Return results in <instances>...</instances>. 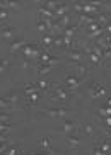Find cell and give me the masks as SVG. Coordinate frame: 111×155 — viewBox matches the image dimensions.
Here are the masks:
<instances>
[{"instance_id":"obj_1","label":"cell","mask_w":111,"mask_h":155,"mask_svg":"<svg viewBox=\"0 0 111 155\" xmlns=\"http://www.w3.org/2000/svg\"><path fill=\"white\" fill-rule=\"evenodd\" d=\"M69 97H70V91L67 89V87L56 85L55 87V94L51 96V101H53V102H63V101H67Z\"/></svg>"},{"instance_id":"obj_2","label":"cell","mask_w":111,"mask_h":155,"mask_svg":"<svg viewBox=\"0 0 111 155\" xmlns=\"http://www.w3.org/2000/svg\"><path fill=\"white\" fill-rule=\"evenodd\" d=\"M82 80H84L82 75H74V73H70L65 82H67V87H70V91H75V89L80 85V82H82Z\"/></svg>"},{"instance_id":"obj_3","label":"cell","mask_w":111,"mask_h":155,"mask_svg":"<svg viewBox=\"0 0 111 155\" xmlns=\"http://www.w3.org/2000/svg\"><path fill=\"white\" fill-rule=\"evenodd\" d=\"M70 111L65 109V107H55V109H45L41 111V114H46V116H51V118H62L65 114H69Z\"/></svg>"},{"instance_id":"obj_4","label":"cell","mask_w":111,"mask_h":155,"mask_svg":"<svg viewBox=\"0 0 111 155\" xmlns=\"http://www.w3.org/2000/svg\"><path fill=\"white\" fill-rule=\"evenodd\" d=\"M15 34H17V29L12 28V26H4L0 29V38L2 39H14Z\"/></svg>"},{"instance_id":"obj_5","label":"cell","mask_w":111,"mask_h":155,"mask_svg":"<svg viewBox=\"0 0 111 155\" xmlns=\"http://www.w3.org/2000/svg\"><path fill=\"white\" fill-rule=\"evenodd\" d=\"M67 56H69V60H72L74 63H84V53L79 50H69Z\"/></svg>"},{"instance_id":"obj_6","label":"cell","mask_w":111,"mask_h":155,"mask_svg":"<svg viewBox=\"0 0 111 155\" xmlns=\"http://www.w3.org/2000/svg\"><path fill=\"white\" fill-rule=\"evenodd\" d=\"M89 89H91V97H94V99L104 94V87H103L101 84H91Z\"/></svg>"},{"instance_id":"obj_7","label":"cell","mask_w":111,"mask_h":155,"mask_svg":"<svg viewBox=\"0 0 111 155\" xmlns=\"http://www.w3.org/2000/svg\"><path fill=\"white\" fill-rule=\"evenodd\" d=\"M69 5H65V4H58V7L55 9V19H62L63 15L69 14Z\"/></svg>"},{"instance_id":"obj_8","label":"cell","mask_w":111,"mask_h":155,"mask_svg":"<svg viewBox=\"0 0 111 155\" xmlns=\"http://www.w3.org/2000/svg\"><path fill=\"white\" fill-rule=\"evenodd\" d=\"M79 143H80L79 135H69V137H67V147H69V148H77Z\"/></svg>"},{"instance_id":"obj_9","label":"cell","mask_w":111,"mask_h":155,"mask_svg":"<svg viewBox=\"0 0 111 155\" xmlns=\"http://www.w3.org/2000/svg\"><path fill=\"white\" fill-rule=\"evenodd\" d=\"M39 14L41 17H45V21H50V19H55V12L50 9H46L45 5H39Z\"/></svg>"},{"instance_id":"obj_10","label":"cell","mask_w":111,"mask_h":155,"mask_svg":"<svg viewBox=\"0 0 111 155\" xmlns=\"http://www.w3.org/2000/svg\"><path fill=\"white\" fill-rule=\"evenodd\" d=\"M75 126H77V123H74V121H69V119H65V121H63V131H65V135L69 137L70 133L75 130Z\"/></svg>"},{"instance_id":"obj_11","label":"cell","mask_w":111,"mask_h":155,"mask_svg":"<svg viewBox=\"0 0 111 155\" xmlns=\"http://www.w3.org/2000/svg\"><path fill=\"white\" fill-rule=\"evenodd\" d=\"M24 46H26V41H24V39H19V41H14L12 45H10V53H15V51L22 50Z\"/></svg>"},{"instance_id":"obj_12","label":"cell","mask_w":111,"mask_h":155,"mask_svg":"<svg viewBox=\"0 0 111 155\" xmlns=\"http://www.w3.org/2000/svg\"><path fill=\"white\" fill-rule=\"evenodd\" d=\"M36 29L39 32H43V34H48V24H46V21L45 19H39L36 22Z\"/></svg>"},{"instance_id":"obj_13","label":"cell","mask_w":111,"mask_h":155,"mask_svg":"<svg viewBox=\"0 0 111 155\" xmlns=\"http://www.w3.org/2000/svg\"><path fill=\"white\" fill-rule=\"evenodd\" d=\"M39 147H41V152H51V148H50V138L43 137L41 140H39Z\"/></svg>"},{"instance_id":"obj_14","label":"cell","mask_w":111,"mask_h":155,"mask_svg":"<svg viewBox=\"0 0 111 155\" xmlns=\"http://www.w3.org/2000/svg\"><path fill=\"white\" fill-rule=\"evenodd\" d=\"M41 43H43L45 46H51L53 43H55V38H53V34H43Z\"/></svg>"},{"instance_id":"obj_15","label":"cell","mask_w":111,"mask_h":155,"mask_svg":"<svg viewBox=\"0 0 111 155\" xmlns=\"http://www.w3.org/2000/svg\"><path fill=\"white\" fill-rule=\"evenodd\" d=\"M51 68H53V67H50V65H43V67L38 68V75H39V77H45V75H48V73L51 72Z\"/></svg>"},{"instance_id":"obj_16","label":"cell","mask_w":111,"mask_h":155,"mask_svg":"<svg viewBox=\"0 0 111 155\" xmlns=\"http://www.w3.org/2000/svg\"><path fill=\"white\" fill-rule=\"evenodd\" d=\"M96 145L99 147V148H101V150L104 152V153H106V155L109 153V150H111V145H109V143H108L106 140H103V141H99V143H96Z\"/></svg>"},{"instance_id":"obj_17","label":"cell","mask_w":111,"mask_h":155,"mask_svg":"<svg viewBox=\"0 0 111 155\" xmlns=\"http://www.w3.org/2000/svg\"><path fill=\"white\" fill-rule=\"evenodd\" d=\"M10 67V61L7 58H0V73H4L5 70Z\"/></svg>"},{"instance_id":"obj_18","label":"cell","mask_w":111,"mask_h":155,"mask_svg":"<svg viewBox=\"0 0 111 155\" xmlns=\"http://www.w3.org/2000/svg\"><path fill=\"white\" fill-rule=\"evenodd\" d=\"M41 5H45L46 9L53 10V12H55V9H56V7H58V4H56V2H53V0H48V2H43Z\"/></svg>"},{"instance_id":"obj_19","label":"cell","mask_w":111,"mask_h":155,"mask_svg":"<svg viewBox=\"0 0 111 155\" xmlns=\"http://www.w3.org/2000/svg\"><path fill=\"white\" fill-rule=\"evenodd\" d=\"M4 99L7 101V104H15V102H17V96H15V94H9V96H5Z\"/></svg>"},{"instance_id":"obj_20","label":"cell","mask_w":111,"mask_h":155,"mask_svg":"<svg viewBox=\"0 0 111 155\" xmlns=\"http://www.w3.org/2000/svg\"><path fill=\"white\" fill-rule=\"evenodd\" d=\"M89 60H91V63H94V65L101 63V58H99L97 55H94V53H91V55H89Z\"/></svg>"},{"instance_id":"obj_21","label":"cell","mask_w":111,"mask_h":155,"mask_svg":"<svg viewBox=\"0 0 111 155\" xmlns=\"http://www.w3.org/2000/svg\"><path fill=\"white\" fill-rule=\"evenodd\" d=\"M48 87H50V82H46V80H39V82H38V89H39V91L48 89Z\"/></svg>"},{"instance_id":"obj_22","label":"cell","mask_w":111,"mask_h":155,"mask_svg":"<svg viewBox=\"0 0 111 155\" xmlns=\"http://www.w3.org/2000/svg\"><path fill=\"white\" fill-rule=\"evenodd\" d=\"M84 133H86V135H92V133H94V126H92V124H86V126H84Z\"/></svg>"},{"instance_id":"obj_23","label":"cell","mask_w":111,"mask_h":155,"mask_svg":"<svg viewBox=\"0 0 111 155\" xmlns=\"http://www.w3.org/2000/svg\"><path fill=\"white\" fill-rule=\"evenodd\" d=\"M9 130H10V124L9 123H0V135H2L4 131H9Z\"/></svg>"},{"instance_id":"obj_24","label":"cell","mask_w":111,"mask_h":155,"mask_svg":"<svg viewBox=\"0 0 111 155\" xmlns=\"http://www.w3.org/2000/svg\"><path fill=\"white\" fill-rule=\"evenodd\" d=\"M5 155H17V148L15 147H10L9 150L5 152Z\"/></svg>"},{"instance_id":"obj_25","label":"cell","mask_w":111,"mask_h":155,"mask_svg":"<svg viewBox=\"0 0 111 155\" xmlns=\"http://www.w3.org/2000/svg\"><path fill=\"white\" fill-rule=\"evenodd\" d=\"M38 97H39V94H31V96H28V99L31 101V104H34L38 101Z\"/></svg>"},{"instance_id":"obj_26","label":"cell","mask_w":111,"mask_h":155,"mask_svg":"<svg viewBox=\"0 0 111 155\" xmlns=\"http://www.w3.org/2000/svg\"><path fill=\"white\" fill-rule=\"evenodd\" d=\"M28 155H58L55 150H51V152H41V153H28Z\"/></svg>"},{"instance_id":"obj_27","label":"cell","mask_w":111,"mask_h":155,"mask_svg":"<svg viewBox=\"0 0 111 155\" xmlns=\"http://www.w3.org/2000/svg\"><path fill=\"white\" fill-rule=\"evenodd\" d=\"M92 155H106V153H104V152H103L101 150V148H99V147H94V152H92Z\"/></svg>"},{"instance_id":"obj_28","label":"cell","mask_w":111,"mask_h":155,"mask_svg":"<svg viewBox=\"0 0 111 155\" xmlns=\"http://www.w3.org/2000/svg\"><path fill=\"white\" fill-rule=\"evenodd\" d=\"M0 107H4V109L5 107H9V104H7V101H5L4 97H0Z\"/></svg>"},{"instance_id":"obj_29","label":"cell","mask_w":111,"mask_h":155,"mask_svg":"<svg viewBox=\"0 0 111 155\" xmlns=\"http://www.w3.org/2000/svg\"><path fill=\"white\" fill-rule=\"evenodd\" d=\"M5 141H9V140H7V137H5V135H0V145H4Z\"/></svg>"},{"instance_id":"obj_30","label":"cell","mask_w":111,"mask_h":155,"mask_svg":"<svg viewBox=\"0 0 111 155\" xmlns=\"http://www.w3.org/2000/svg\"><path fill=\"white\" fill-rule=\"evenodd\" d=\"M106 124L111 128V116H108V118H106Z\"/></svg>"},{"instance_id":"obj_31","label":"cell","mask_w":111,"mask_h":155,"mask_svg":"<svg viewBox=\"0 0 111 155\" xmlns=\"http://www.w3.org/2000/svg\"><path fill=\"white\" fill-rule=\"evenodd\" d=\"M106 102H108V106H109V107H111V97H109V99L106 101Z\"/></svg>"}]
</instances>
